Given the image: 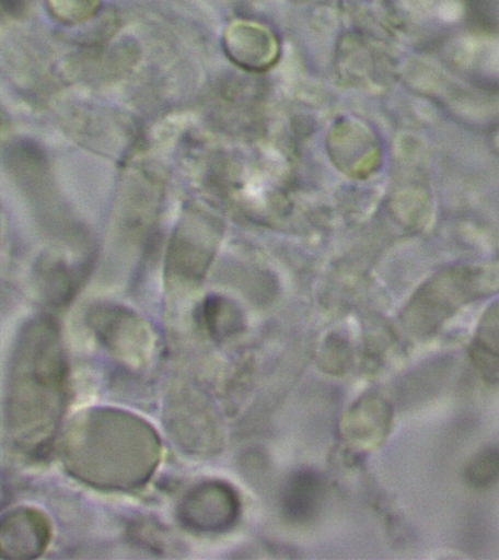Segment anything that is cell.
<instances>
[{
	"mask_svg": "<svg viewBox=\"0 0 499 560\" xmlns=\"http://www.w3.org/2000/svg\"><path fill=\"white\" fill-rule=\"evenodd\" d=\"M47 542V524L42 515L35 512H16L0 524V550L25 551L42 550Z\"/></svg>",
	"mask_w": 499,
	"mask_h": 560,
	"instance_id": "cell-1",
	"label": "cell"
}]
</instances>
